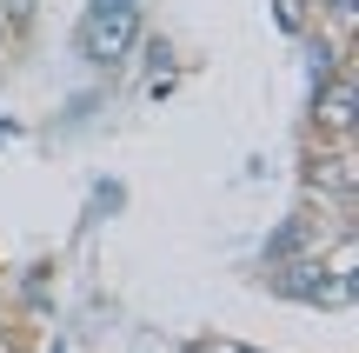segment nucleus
I'll list each match as a JSON object with an SVG mask.
<instances>
[{
	"label": "nucleus",
	"mask_w": 359,
	"mask_h": 353,
	"mask_svg": "<svg viewBox=\"0 0 359 353\" xmlns=\"http://www.w3.org/2000/svg\"><path fill=\"white\" fill-rule=\"evenodd\" d=\"M273 27H280L286 40H299V34L320 27V13H313V0H273Z\"/></svg>",
	"instance_id": "5"
},
{
	"label": "nucleus",
	"mask_w": 359,
	"mask_h": 353,
	"mask_svg": "<svg viewBox=\"0 0 359 353\" xmlns=\"http://www.w3.org/2000/svg\"><path fill=\"white\" fill-rule=\"evenodd\" d=\"M313 13H320V27H339V34H353L359 0H313Z\"/></svg>",
	"instance_id": "7"
},
{
	"label": "nucleus",
	"mask_w": 359,
	"mask_h": 353,
	"mask_svg": "<svg viewBox=\"0 0 359 353\" xmlns=\"http://www.w3.org/2000/svg\"><path fill=\"white\" fill-rule=\"evenodd\" d=\"M259 287H266L273 300H286V307H306V314H346L353 307V274H339V267L326 260V247L306 253V260L266 267Z\"/></svg>",
	"instance_id": "2"
},
{
	"label": "nucleus",
	"mask_w": 359,
	"mask_h": 353,
	"mask_svg": "<svg viewBox=\"0 0 359 353\" xmlns=\"http://www.w3.org/2000/svg\"><path fill=\"white\" fill-rule=\"evenodd\" d=\"M40 20V0H0V27H7V40H27Z\"/></svg>",
	"instance_id": "6"
},
{
	"label": "nucleus",
	"mask_w": 359,
	"mask_h": 353,
	"mask_svg": "<svg viewBox=\"0 0 359 353\" xmlns=\"http://www.w3.org/2000/svg\"><path fill=\"white\" fill-rule=\"evenodd\" d=\"M87 7H147V0H87Z\"/></svg>",
	"instance_id": "8"
},
{
	"label": "nucleus",
	"mask_w": 359,
	"mask_h": 353,
	"mask_svg": "<svg viewBox=\"0 0 359 353\" xmlns=\"http://www.w3.org/2000/svg\"><path fill=\"white\" fill-rule=\"evenodd\" d=\"M346 220H333V213H313V207H293L280 227H273L266 240H259V267H286V260H306V253H320L326 240L339 234Z\"/></svg>",
	"instance_id": "4"
},
{
	"label": "nucleus",
	"mask_w": 359,
	"mask_h": 353,
	"mask_svg": "<svg viewBox=\"0 0 359 353\" xmlns=\"http://www.w3.org/2000/svg\"><path fill=\"white\" fill-rule=\"evenodd\" d=\"M7 47H13V40H7V27H0V60H7Z\"/></svg>",
	"instance_id": "9"
},
{
	"label": "nucleus",
	"mask_w": 359,
	"mask_h": 353,
	"mask_svg": "<svg viewBox=\"0 0 359 353\" xmlns=\"http://www.w3.org/2000/svg\"><path fill=\"white\" fill-rule=\"evenodd\" d=\"M147 40V7H80L74 20V60L93 74H120Z\"/></svg>",
	"instance_id": "1"
},
{
	"label": "nucleus",
	"mask_w": 359,
	"mask_h": 353,
	"mask_svg": "<svg viewBox=\"0 0 359 353\" xmlns=\"http://www.w3.org/2000/svg\"><path fill=\"white\" fill-rule=\"evenodd\" d=\"M359 127V87H353V60L313 80V107H306V140L313 147H353Z\"/></svg>",
	"instance_id": "3"
},
{
	"label": "nucleus",
	"mask_w": 359,
	"mask_h": 353,
	"mask_svg": "<svg viewBox=\"0 0 359 353\" xmlns=\"http://www.w3.org/2000/svg\"><path fill=\"white\" fill-rule=\"evenodd\" d=\"M0 353H13V347H0Z\"/></svg>",
	"instance_id": "10"
}]
</instances>
